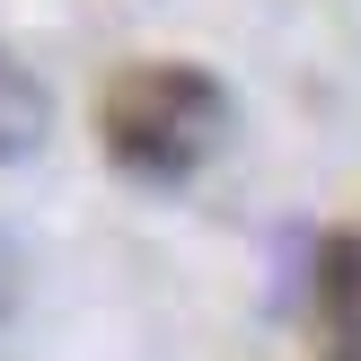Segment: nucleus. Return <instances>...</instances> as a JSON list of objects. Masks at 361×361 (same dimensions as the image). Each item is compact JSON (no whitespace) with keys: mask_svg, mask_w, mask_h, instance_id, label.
<instances>
[{"mask_svg":"<svg viewBox=\"0 0 361 361\" xmlns=\"http://www.w3.org/2000/svg\"><path fill=\"white\" fill-rule=\"evenodd\" d=\"M44 133H53V97H44V80H35V71L0 44V168L35 159V150H44Z\"/></svg>","mask_w":361,"mask_h":361,"instance_id":"obj_2","label":"nucleus"},{"mask_svg":"<svg viewBox=\"0 0 361 361\" xmlns=\"http://www.w3.org/2000/svg\"><path fill=\"white\" fill-rule=\"evenodd\" d=\"M18 282H27V274H18V247H9V238H0V317H9V309H18Z\"/></svg>","mask_w":361,"mask_h":361,"instance_id":"obj_4","label":"nucleus"},{"mask_svg":"<svg viewBox=\"0 0 361 361\" xmlns=\"http://www.w3.org/2000/svg\"><path fill=\"white\" fill-rule=\"evenodd\" d=\"M229 133V97L212 71L194 62H141L106 88V150L133 176H185L221 150Z\"/></svg>","mask_w":361,"mask_h":361,"instance_id":"obj_1","label":"nucleus"},{"mask_svg":"<svg viewBox=\"0 0 361 361\" xmlns=\"http://www.w3.org/2000/svg\"><path fill=\"white\" fill-rule=\"evenodd\" d=\"M326 361H361V238H335L326 247Z\"/></svg>","mask_w":361,"mask_h":361,"instance_id":"obj_3","label":"nucleus"}]
</instances>
